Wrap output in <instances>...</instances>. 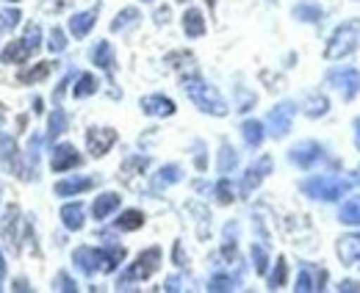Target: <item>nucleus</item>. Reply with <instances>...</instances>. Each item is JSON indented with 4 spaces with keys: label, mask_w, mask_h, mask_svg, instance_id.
I'll return each instance as SVG.
<instances>
[{
    "label": "nucleus",
    "mask_w": 360,
    "mask_h": 293,
    "mask_svg": "<svg viewBox=\"0 0 360 293\" xmlns=\"http://www.w3.org/2000/svg\"><path fill=\"white\" fill-rule=\"evenodd\" d=\"M97 185V177H89V174H75V177H64L56 183V197H78L84 191H91Z\"/></svg>",
    "instance_id": "15"
},
{
    "label": "nucleus",
    "mask_w": 360,
    "mask_h": 293,
    "mask_svg": "<svg viewBox=\"0 0 360 293\" xmlns=\"http://www.w3.org/2000/svg\"><path fill=\"white\" fill-rule=\"evenodd\" d=\"M238 277H230V274H214L211 282H208V291H233L238 288Z\"/></svg>",
    "instance_id": "38"
},
{
    "label": "nucleus",
    "mask_w": 360,
    "mask_h": 293,
    "mask_svg": "<svg viewBox=\"0 0 360 293\" xmlns=\"http://www.w3.org/2000/svg\"><path fill=\"white\" fill-rule=\"evenodd\" d=\"M139 20H141V11H139L136 6H128V8H122V11L114 17L111 31H114V34H125V31H131V28L139 25Z\"/></svg>",
    "instance_id": "25"
},
{
    "label": "nucleus",
    "mask_w": 360,
    "mask_h": 293,
    "mask_svg": "<svg viewBox=\"0 0 360 293\" xmlns=\"http://www.w3.org/2000/svg\"><path fill=\"white\" fill-rule=\"evenodd\" d=\"M250 257H252V266H255V271L264 277L266 271H269V252L264 244H252V249H250Z\"/></svg>",
    "instance_id": "37"
},
{
    "label": "nucleus",
    "mask_w": 360,
    "mask_h": 293,
    "mask_svg": "<svg viewBox=\"0 0 360 293\" xmlns=\"http://www.w3.org/2000/svg\"><path fill=\"white\" fill-rule=\"evenodd\" d=\"M47 6H53V8H64L67 6V0H45Z\"/></svg>",
    "instance_id": "50"
},
{
    "label": "nucleus",
    "mask_w": 360,
    "mask_h": 293,
    "mask_svg": "<svg viewBox=\"0 0 360 293\" xmlns=\"http://www.w3.org/2000/svg\"><path fill=\"white\" fill-rule=\"evenodd\" d=\"M3 280H6V260H3V252H0V285H3Z\"/></svg>",
    "instance_id": "49"
},
{
    "label": "nucleus",
    "mask_w": 360,
    "mask_h": 293,
    "mask_svg": "<svg viewBox=\"0 0 360 293\" xmlns=\"http://www.w3.org/2000/svg\"><path fill=\"white\" fill-rule=\"evenodd\" d=\"M175 260H178V266H186V263H183V247H180V244H175Z\"/></svg>",
    "instance_id": "48"
},
{
    "label": "nucleus",
    "mask_w": 360,
    "mask_h": 293,
    "mask_svg": "<svg viewBox=\"0 0 360 293\" xmlns=\"http://www.w3.org/2000/svg\"><path fill=\"white\" fill-rule=\"evenodd\" d=\"M335 252H338V260L344 266H358L360 263V235H341L335 241Z\"/></svg>",
    "instance_id": "18"
},
{
    "label": "nucleus",
    "mask_w": 360,
    "mask_h": 293,
    "mask_svg": "<svg viewBox=\"0 0 360 293\" xmlns=\"http://www.w3.org/2000/svg\"><path fill=\"white\" fill-rule=\"evenodd\" d=\"M178 3H188V0H178Z\"/></svg>",
    "instance_id": "55"
},
{
    "label": "nucleus",
    "mask_w": 360,
    "mask_h": 293,
    "mask_svg": "<svg viewBox=\"0 0 360 293\" xmlns=\"http://www.w3.org/2000/svg\"><path fill=\"white\" fill-rule=\"evenodd\" d=\"M31 56L34 53L28 50V44L22 42V39H17V42H8V47L0 53V61L3 64H25Z\"/></svg>",
    "instance_id": "26"
},
{
    "label": "nucleus",
    "mask_w": 360,
    "mask_h": 293,
    "mask_svg": "<svg viewBox=\"0 0 360 293\" xmlns=\"http://www.w3.org/2000/svg\"><path fill=\"white\" fill-rule=\"evenodd\" d=\"M355 180H358V183H360V169H358V177H355Z\"/></svg>",
    "instance_id": "53"
},
{
    "label": "nucleus",
    "mask_w": 360,
    "mask_h": 293,
    "mask_svg": "<svg viewBox=\"0 0 360 293\" xmlns=\"http://www.w3.org/2000/svg\"><path fill=\"white\" fill-rule=\"evenodd\" d=\"M141 3H153V0H141Z\"/></svg>",
    "instance_id": "54"
},
{
    "label": "nucleus",
    "mask_w": 360,
    "mask_h": 293,
    "mask_svg": "<svg viewBox=\"0 0 360 293\" xmlns=\"http://www.w3.org/2000/svg\"><path fill=\"white\" fill-rule=\"evenodd\" d=\"M84 221H86V216H84V205H81V202H67V205L61 208V224H64L70 233L84 230Z\"/></svg>",
    "instance_id": "23"
},
{
    "label": "nucleus",
    "mask_w": 360,
    "mask_h": 293,
    "mask_svg": "<svg viewBox=\"0 0 360 293\" xmlns=\"http://www.w3.org/2000/svg\"><path fill=\"white\" fill-rule=\"evenodd\" d=\"M6 3H20V0H6Z\"/></svg>",
    "instance_id": "52"
},
{
    "label": "nucleus",
    "mask_w": 360,
    "mask_h": 293,
    "mask_svg": "<svg viewBox=\"0 0 360 293\" xmlns=\"http://www.w3.org/2000/svg\"><path fill=\"white\" fill-rule=\"evenodd\" d=\"M338 221L347 227H360V197H349L338 208Z\"/></svg>",
    "instance_id": "29"
},
{
    "label": "nucleus",
    "mask_w": 360,
    "mask_h": 293,
    "mask_svg": "<svg viewBox=\"0 0 360 293\" xmlns=\"http://www.w3.org/2000/svg\"><path fill=\"white\" fill-rule=\"evenodd\" d=\"M81 164H84V158L72 144H56L53 152H50V169L58 171V174L70 171V169H78Z\"/></svg>",
    "instance_id": "12"
},
{
    "label": "nucleus",
    "mask_w": 360,
    "mask_h": 293,
    "mask_svg": "<svg viewBox=\"0 0 360 293\" xmlns=\"http://www.w3.org/2000/svg\"><path fill=\"white\" fill-rule=\"evenodd\" d=\"M241 138H244V144H247L250 150H258V147L264 144V138H266V125L258 122V119H247V122L241 125Z\"/></svg>",
    "instance_id": "24"
},
{
    "label": "nucleus",
    "mask_w": 360,
    "mask_h": 293,
    "mask_svg": "<svg viewBox=\"0 0 360 293\" xmlns=\"http://www.w3.org/2000/svg\"><path fill=\"white\" fill-rule=\"evenodd\" d=\"M17 227H20V208L17 205H8L6 213H3V224H0V235H3V241H6V247L14 252H20V233H17Z\"/></svg>",
    "instance_id": "14"
},
{
    "label": "nucleus",
    "mask_w": 360,
    "mask_h": 293,
    "mask_svg": "<svg viewBox=\"0 0 360 293\" xmlns=\"http://www.w3.org/2000/svg\"><path fill=\"white\" fill-rule=\"evenodd\" d=\"M285 282H288V263H285V257H277L274 260V271L269 274V291L285 288Z\"/></svg>",
    "instance_id": "35"
},
{
    "label": "nucleus",
    "mask_w": 360,
    "mask_h": 293,
    "mask_svg": "<svg viewBox=\"0 0 360 293\" xmlns=\"http://www.w3.org/2000/svg\"><path fill=\"white\" fill-rule=\"evenodd\" d=\"M338 291L341 293H360V282H355V280H341V282H338Z\"/></svg>",
    "instance_id": "44"
},
{
    "label": "nucleus",
    "mask_w": 360,
    "mask_h": 293,
    "mask_svg": "<svg viewBox=\"0 0 360 293\" xmlns=\"http://www.w3.org/2000/svg\"><path fill=\"white\" fill-rule=\"evenodd\" d=\"M0 161H3V167L6 169H11L17 177L28 180V169L22 167V158H20L17 141H14L11 136H3V133H0Z\"/></svg>",
    "instance_id": "13"
},
{
    "label": "nucleus",
    "mask_w": 360,
    "mask_h": 293,
    "mask_svg": "<svg viewBox=\"0 0 360 293\" xmlns=\"http://www.w3.org/2000/svg\"><path fill=\"white\" fill-rule=\"evenodd\" d=\"M47 50H50V53H64V50H67V37H64L61 28H53V31H50V37H47Z\"/></svg>",
    "instance_id": "42"
},
{
    "label": "nucleus",
    "mask_w": 360,
    "mask_h": 293,
    "mask_svg": "<svg viewBox=\"0 0 360 293\" xmlns=\"http://www.w3.org/2000/svg\"><path fill=\"white\" fill-rule=\"evenodd\" d=\"M120 202H122V197H120V194L105 191V194H100V197L94 200V205H91V216H94L97 221H105L111 213H117V210H120Z\"/></svg>",
    "instance_id": "20"
},
{
    "label": "nucleus",
    "mask_w": 360,
    "mask_h": 293,
    "mask_svg": "<svg viewBox=\"0 0 360 293\" xmlns=\"http://www.w3.org/2000/svg\"><path fill=\"white\" fill-rule=\"evenodd\" d=\"M294 114H297V105H294L291 100L277 103V105L271 108L269 117H266V127H269L271 138H283V136H288V130H291V125H294Z\"/></svg>",
    "instance_id": "8"
},
{
    "label": "nucleus",
    "mask_w": 360,
    "mask_h": 293,
    "mask_svg": "<svg viewBox=\"0 0 360 293\" xmlns=\"http://www.w3.org/2000/svg\"><path fill=\"white\" fill-rule=\"evenodd\" d=\"M324 158H327V152H324V147L319 141H300V144H294L288 150V161L300 169H314Z\"/></svg>",
    "instance_id": "9"
},
{
    "label": "nucleus",
    "mask_w": 360,
    "mask_h": 293,
    "mask_svg": "<svg viewBox=\"0 0 360 293\" xmlns=\"http://www.w3.org/2000/svg\"><path fill=\"white\" fill-rule=\"evenodd\" d=\"M97 89H100V81L91 72H84V75H78V81L72 86V94H75V100H86L91 94H97Z\"/></svg>",
    "instance_id": "31"
},
{
    "label": "nucleus",
    "mask_w": 360,
    "mask_h": 293,
    "mask_svg": "<svg viewBox=\"0 0 360 293\" xmlns=\"http://www.w3.org/2000/svg\"><path fill=\"white\" fill-rule=\"evenodd\" d=\"M327 280H330V274H327L324 266H319V263H302V266H300V274H297L294 291H300V293L324 291V288H327Z\"/></svg>",
    "instance_id": "7"
},
{
    "label": "nucleus",
    "mask_w": 360,
    "mask_h": 293,
    "mask_svg": "<svg viewBox=\"0 0 360 293\" xmlns=\"http://www.w3.org/2000/svg\"><path fill=\"white\" fill-rule=\"evenodd\" d=\"M97 17H100V3L91 6V8H86V11H75V14L70 17V34H72L75 39L89 37L91 28H94V22H97Z\"/></svg>",
    "instance_id": "16"
},
{
    "label": "nucleus",
    "mask_w": 360,
    "mask_h": 293,
    "mask_svg": "<svg viewBox=\"0 0 360 293\" xmlns=\"http://www.w3.org/2000/svg\"><path fill=\"white\" fill-rule=\"evenodd\" d=\"M183 34L188 39L205 37V17H202L200 8H186V14H183Z\"/></svg>",
    "instance_id": "22"
},
{
    "label": "nucleus",
    "mask_w": 360,
    "mask_h": 293,
    "mask_svg": "<svg viewBox=\"0 0 360 293\" xmlns=\"http://www.w3.org/2000/svg\"><path fill=\"white\" fill-rule=\"evenodd\" d=\"M122 260H125V247H120V244H108L103 249H97V247H78V249L72 252L75 268L81 274H86V277H94L100 271L111 274V271L120 268Z\"/></svg>",
    "instance_id": "1"
},
{
    "label": "nucleus",
    "mask_w": 360,
    "mask_h": 293,
    "mask_svg": "<svg viewBox=\"0 0 360 293\" xmlns=\"http://www.w3.org/2000/svg\"><path fill=\"white\" fill-rule=\"evenodd\" d=\"M358 42H360V20L355 17V20L341 22L330 34V39L324 44V61H341V58L352 56L358 50Z\"/></svg>",
    "instance_id": "4"
},
{
    "label": "nucleus",
    "mask_w": 360,
    "mask_h": 293,
    "mask_svg": "<svg viewBox=\"0 0 360 293\" xmlns=\"http://www.w3.org/2000/svg\"><path fill=\"white\" fill-rule=\"evenodd\" d=\"M114 144H117V130L114 127H89L86 130V150H89L91 158L108 155Z\"/></svg>",
    "instance_id": "10"
},
{
    "label": "nucleus",
    "mask_w": 360,
    "mask_h": 293,
    "mask_svg": "<svg viewBox=\"0 0 360 293\" xmlns=\"http://www.w3.org/2000/svg\"><path fill=\"white\" fill-rule=\"evenodd\" d=\"M3 122H6V108H3V103H0V127H3Z\"/></svg>",
    "instance_id": "51"
},
{
    "label": "nucleus",
    "mask_w": 360,
    "mask_h": 293,
    "mask_svg": "<svg viewBox=\"0 0 360 293\" xmlns=\"http://www.w3.org/2000/svg\"><path fill=\"white\" fill-rule=\"evenodd\" d=\"M291 14H294V20H300V22H319V20H321V6L314 3V0H302V3H297V6L291 8Z\"/></svg>",
    "instance_id": "30"
},
{
    "label": "nucleus",
    "mask_w": 360,
    "mask_h": 293,
    "mask_svg": "<svg viewBox=\"0 0 360 293\" xmlns=\"http://www.w3.org/2000/svg\"><path fill=\"white\" fill-rule=\"evenodd\" d=\"M161 260H164V252L161 247H150V249H144L139 257H136L134 263L117 277V288H125V285H131V282H141V280H150L155 271H158V266H161Z\"/></svg>",
    "instance_id": "5"
},
{
    "label": "nucleus",
    "mask_w": 360,
    "mask_h": 293,
    "mask_svg": "<svg viewBox=\"0 0 360 293\" xmlns=\"http://www.w3.org/2000/svg\"><path fill=\"white\" fill-rule=\"evenodd\" d=\"M324 81L333 86V89H338L344 100H355V97L360 94V70L358 67H333V70L324 75Z\"/></svg>",
    "instance_id": "6"
},
{
    "label": "nucleus",
    "mask_w": 360,
    "mask_h": 293,
    "mask_svg": "<svg viewBox=\"0 0 360 293\" xmlns=\"http://www.w3.org/2000/svg\"><path fill=\"white\" fill-rule=\"evenodd\" d=\"M352 130H355V147L360 150V117L355 119V122H352Z\"/></svg>",
    "instance_id": "46"
},
{
    "label": "nucleus",
    "mask_w": 360,
    "mask_h": 293,
    "mask_svg": "<svg viewBox=\"0 0 360 293\" xmlns=\"http://www.w3.org/2000/svg\"><path fill=\"white\" fill-rule=\"evenodd\" d=\"M214 194H217V202L219 205H230L233 200H236V191H233V185H230V180H227V174L217 183V188H214Z\"/></svg>",
    "instance_id": "40"
},
{
    "label": "nucleus",
    "mask_w": 360,
    "mask_h": 293,
    "mask_svg": "<svg viewBox=\"0 0 360 293\" xmlns=\"http://www.w3.org/2000/svg\"><path fill=\"white\" fill-rule=\"evenodd\" d=\"M164 288H167V291H178V288H180V280H178V277L167 280V285H164Z\"/></svg>",
    "instance_id": "47"
},
{
    "label": "nucleus",
    "mask_w": 360,
    "mask_h": 293,
    "mask_svg": "<svg viewBox=\"0 0 360 293\" xmlns=\"http://www.w3.org/2000/svg\"><path fill=\"white\" fill-rule=\"evenodd\" d=\"M141 111L147 114V117H158V119H164V117H172L178 108H175V103L169 100V97H164V94H147V97H141Z\"/></svg>",
    "instance_id": "17"
},
{
    "label": "nucleus",
    "mask_w": 360,
    "mask_h": 293,
    "mask_svg": "<svg viewBox=\"0 0 360 293\" xmlns=\"http://www.w3.org/2000/svg\"><path fill=\"white\" fill-rule=\"evenodd\" d=\"M167 17H169V8H167V6L155 11V22H158V25H167Z\"/></svg>",
    "instance_id": "45"
},
{
    "label": "nucleus",
    "mask_w": 360,
    "mask_h": 293,
    "mask_svg": "<svg viewBox=\"0 0 360 293\" xmlns=\"http://www.w3.org/2000/svg\"><path fill=\"white\" fill-rule=\"evenodd\" d=\"M183 91H186V97H188L202 114H208V117H227V111H230L225 97H222L211 84H205L200 75H183Z\"/></svg>",
    "instance_id": "2"
},
{
    "label": "nucleus",
    "mask_w": 360,
    "mask_h": 293,
    "mask_svg": "<svg viewBox=\"0 0 360 293\" xmlns=\"http://www.w3.org/2000/svg\"><path fill=\"white\" fill-rule=\"evenodd\" d=\"M22 42L28 44V50H31V53H37V50L42 47V31H39V25H37V22L25 28V34H22Z\"/></svg>",
    "instance_id": "41"
},
{
    "label": "nucleus",
    "mask_w": 360,
    "mask_h": 293,
    "mask_svg": "<svg viewBox=\"0 0 360 293\" xmlns=\"http://www.w3.org/2000/svg\"><path fill=\"white\" fill-rule=\"evenodd\" d=\"M300 188L305 197H311L316 202H335L352 188V180L338 177V174H314V177L302 180Z\"/></svg>",
    "instance_id": "3"
},
{
    "label": "nucleus",
    "mask_w": 360,
    "mask_h": 293,
    "mask_svg": "<svg viewBox=\"0 0 360 293\" xmlns=\"http://www.w3.org/2000/svg\"><path fill=\"white\" fill-rule=\"evenodd\" d=\"M70 125V117H67V111L64 108H53V114H50V119H47V141H53L56 136H61L64 130Z\"/></svg>",
    "instance_id": "33"
},
{
    "label": "nucleus",
    "mask_w": 360,
    "mask_h": 293,
    "mask_svg": "<svg viewBox=\"0 0 360 293\" xmlns=\"http://www.w3.org/2000/svg\"><path fill=\"white\" fill-rule=\"evenodd\" d=\"M114 227L120 230V233H134V230H141L144 227V213L141 210H125V213H120V219L114 221Z\"/></svg>",
    "instance_id": "28"
},
{
    "label": "nucleus",
    "mask_w": 360,
    "mask_h": 293,
    "mask_svg": "<svg viewBox=\"0 0 360 293\" xmlns=\"http://www.w3.org/2000/svg\"><path fill=\"white\" fill-rule=\"evenodd\" d=\"M236 167H238V152L225 141V144L219 147V174H230Z\"/></svg>",
    "instance_id": "36"
},
{
    "label": "nucleus",
    "mask_w": 360,
    "mask_h": 293,
    "mask_svg": "<svg viewBox=\"0 0 360 293\" xmlns=\"http://www.w3.org/2000/svg\"><path fill=\"white\" fill-rule=\"evenodd\" d=\"M91 61L94 67H100L111 81H114V67H117V58H114V47L111 42H97L91 47Z\"/></svg>",
    "instance_id": "19"
},
{
    "label": "nucleus",
    "mask_w": 360,
    "mask_h": 293,
    "mask_svg": "<svg viewBox=\"0 0 360 293\" xmlns=\"http://www.w3.org/2000/svg\"><path fill=\"white\" fill-rule=\"evenodd\" d=\"M183 180V169L178 164H167V167H161L155 174H153V191H164V188H169V185H175Z\"/></svg>",
    "instance_id": "21"
},
{
    "label": "nucleus",
    "mask_w": 360,
    "mask_h": 293,
    "mask_svg": "<svg viewBox=\"0 0 360 293\" xmlns=\"http://www.w3.org/2000/svg\"><path fill=\"white\" fill-rule=\"evenodd\" d=\"M50 70H53L50 61H39V64H34L31 70H22V72L17 75V81H20V84H39V81H45L47 75H50Z\"/></svg>",
    "instance_id": "32"
},
{
    "label": "nucleus",
    "mask_w": 360,
    "mask_h": 293,
    "mask_svg": "<svg viewBox=\"0 0 360 293\" xmlns=\"http://www.w3.org/2000/svg\"><path fill=\"white\" fill-rule=\"evenodd\" d=\"M269 174H271V158L269 155H261L252 167L244 171V177H241V197L247 200V197H250V194H252Z\"/></svg>",
    "instance_id": "11"
},
{
    "label": "nucleus",
    "mask_w": 360,
    "mask_h": 293,
    "mask_svg": "<svg viewBox=\"0 0 360 293\" xmlns=\"http://www.w3.org/2000/svg\"><path fill=\"white\" fill-rule=\"evenodd\" d=\"M327 111H330V100H327L324 94H308V97L302 100V114L311 117V119L324 117Z\"/></svg>",
    "instance_id": "27"
},
{
    "label": "nucleus",
    "mask_w": 360,
    "mask_h": 293,
    "mask_svg": "<svg viewBox=\"0 0 360 293\" xmlns=\"http://www.w3.org/2000/svg\"><path fill=\"white\" fill-rule=\"evenodd\" d=\"M56 291H78V285L72 282V277H70V274H64V271H61V274L56 277Z\"/></svg>",
    "instance_id": "43"
},
{
    "label": "nucleus",
    "mask_w": 360,
    "mask_h": 293,
    "mask_svg": "<svg viewBox=\"0 0 360 293\" xmlns=\"http://www.w3.org/2000/svg\"><path fill=\"white\" fill-rule=\"evenodd\" d=\"M238 238V224L236 221H227L225 224V233H222V254L227 260H236V241Z\"/></svg>",
    "instance_id": "34"
},
{
    "label": "nucleus",
    "mask_w": 360,
    "mask_h": 293,
    "mask_svg": "<svg viewBox=\"0 0 360 293\" xmlns=\"http://www.w3.org/2000/svg\"><path fill=\"white\" fill-rule=\"evenodd\" d=\"M20 20H22V14H20L17 8H6V11H0V34L14 31V28L20 25Z\"/></svg>",
    "instance_id": "39"
}]
</instances>
